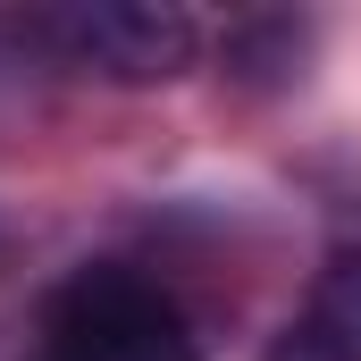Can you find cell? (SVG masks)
I'll list each match as a JSON object with an SVG mask.
<instances>
[{"instance_id": "cell-3", "label": "cell", "mask_w": 361, "mask_h": 361, "mask_svg": "<svg viewBox=\"0 0 361 361\" xmlns=\"http://www.w3.org/2000/svg\"><path fill=\"white\" fill-rule=\"evenodd\" d=\"M302 328H319L345 361H361V252H328V269H319V286H311Z\"/></svg>"}, {"instance_id": "cell-1", "label": "cell", "mask_w": 361, "mask_h": 361, "mask_svg": "<svg viewBox=\"0 0 361 361\" xmlns=\"http://www.w3.org/2000/svg\"><path fill=\"white\" fill-rule=\"evenodd\" d=\"M25 361H202L185 311L135 269H76L42 302V345Z\"/></svg>"}, {"instance_id": "cell-4", "label": "cell", "mask_w": 361, "mask_h": 361, "mask_svg": "<svg viewBox=\"0 0 361 361\" xmlns=\"http://www.w3.org/2000/svg\"><path fill=\"white\" fill-rule=\"evenodd\" d=\"M261 361H345V353H336V345H328L319 328H302V319H294V328H286V336H277Z\"/></svg>"}, {"instance_id": "cell-2", "label": "cell", "mask_w": 361, "mask_h": 361, "mask_svg": "<svg viewBox=\"0 0 361 361\" xmlns=\"http://www.w3.org/2000/svg\"><path fill=\"white\" fill-rule=\"evenodd\" d=\"M25 34L42 51H59V68H85L109 85H169L193 68L202 34L169 0H76V8H42L25 17Z\"/></svg>"}]
</instances>
